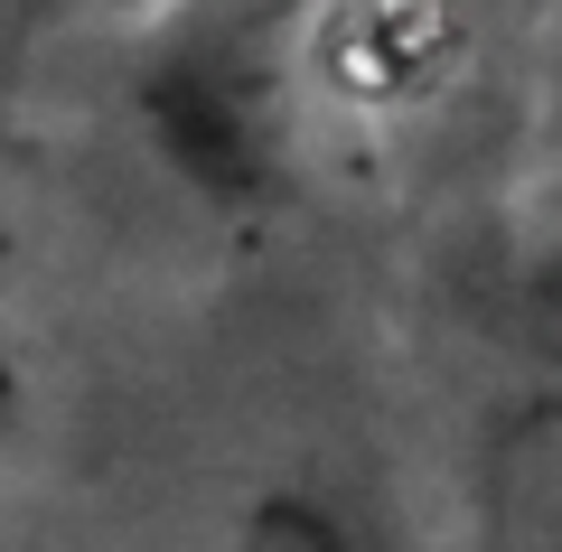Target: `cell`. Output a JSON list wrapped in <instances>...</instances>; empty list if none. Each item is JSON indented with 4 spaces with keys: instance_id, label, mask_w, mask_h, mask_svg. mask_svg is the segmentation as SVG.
Segmentation results:
<instances>
[{
    "instance_id": "6da1fadb",
    "label": "cell",
    "mask_w": 562,
    "mask_h": 552,
    "mask_svg": "<svg viewBox=\"0 0 562 552\" xmlns=\"http://www.w3.org/2000/svg\"><path fill=\"white\" fill-rule=\"evenodd\" d=\"M140 132L216 206H262L301 159V0H160L132 66Z\"/></svg>"
},
{
    "instance_id": "7a4b0ae2",
    "label": "cell",
    "mask_w": 562,
    "mask_h": 552,
    "mask_svg": "<svg viewBox=\"0 0 562 552\" xmlns=\"http://www.w3.org/2000/svg\"><path fill=\"white\" fill-rule=\"evenodd\" d=\"M469 543L479 552H562V394L506 403L469 469Z\"/></svg>"
},
{
    "instance_id": "3957f363",
    "label": "cell",
    "mask_w": 562,
    "mask_h": 552,
    "mask_svg": "<svg viewBox=\"0 0 562 552\" xmlns=\"http://www.w3.org/2000/svg\"><path fill=\"white\" fill-rule=\"evenodd\" d=\"M225 552H413L403 525H384L357 487H328V477H262L235 506Z\"/></svg>"
},
{
    "instance_id": "277c9868",
    "label": "cell",
    "mask_w": 562,
    "mask_h": 552,
    "mask_svg": "<svg viewBox=\"0 0 562 552\" xmlns=\"http://www.w3.org/2000/svg\"><path fill=\"white\" fill-rule=\"evenodd\" d=\"M525 337H535L543 375H553V394H562V244L525 272Z\"/></svg>"
},
{
    "instance_id": "5b68a950",
    "label": "cell",
    "mask_w": 562,
    "mask_h": 552,
    "mask_svg": "<svg viewBox=\"0 0 562 552\" xmlns=\"http://www.w3.org/2000/svg\"><path fill=\"white\" fill-rule=\"evenodd\" d=\"M535 85H543V140H553V159H562V0H543V66H535Z\"/></svg>"
},
{
    "instance_id": "8992f818",
    "label": "cell",
    "mask_w": 562,
    "mask_h": 552,
    "mask_svg": "<svg viewBox=\"0 0 562 552\" xmlns=\"http://www.w3.org/2000/svg\"><path fill=\"white\" fill-rule=\"evenodd\" d=\"M20 421H29V356L10 337V318H0V450L20 440Z\"/></svg>"
},
{
    "instance_id": "52a82bcc",
    "label": "cell",
    "mask_w": 562,
    "mask_h": 552,
    "mask_svg": "<svg viewBox=\"0 0 562 552\" xmlns=\"http://www.w3.org/2000/svg\"><path fill=\"white\" fill-rule=\"evenodd\" d=\"M47 10H85V0H29V20H47Z\"/></svg>"
}]
</instances>
